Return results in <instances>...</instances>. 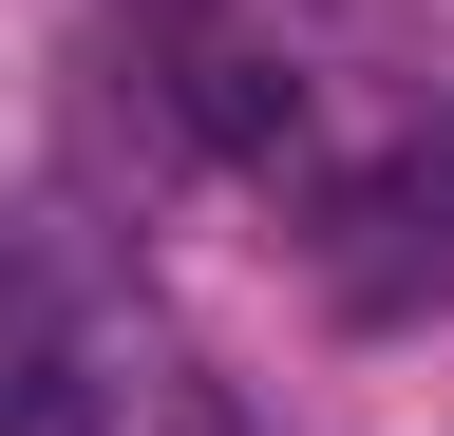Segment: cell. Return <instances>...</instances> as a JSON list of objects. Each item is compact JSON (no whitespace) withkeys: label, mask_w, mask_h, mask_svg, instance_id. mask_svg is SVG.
<instances>
[{"label":"cell","mask_w":454,"mask_h":436,"mask_svg":"<svg viewBox=\"0 0 454 436\" xmlns=\"http://www.w3.org/2000/svg\"><path fill=\"white\" fill-rule=\"evenodd\" d=\"M340 304H435L454 285V152H397V171H360V209H340L322 247Z\"/></svg>","instance_id":"6da1fadb"},{"label":"cell","mask_w":454,"mask_h":436,"mask_svg":"<svg viewBox=\"0 0 454 436\" xmlns=\"http://www.w3.org/2000/svg\"><path fill=\"white\" fill-rule=\"evenodd\" d=\"M0 436H114V379L38 285H0Z\"/></svg>","instance_id":"7a4b0ae2"},{"label":"cell","mask_w":454,"mask_h":436,"mask_svg":"<svg viewBox=\"0 0 454 436\" xmlns=\"http://www.w3.org/2000/svg\"><path fill=\"white\" fill-rule=\"evenodd\" d=\"M190 115H208L227 152H284V133H303V95H284L265 58H190Z\"/></svg>","instance_id":"3957f363"}]
</instances>
